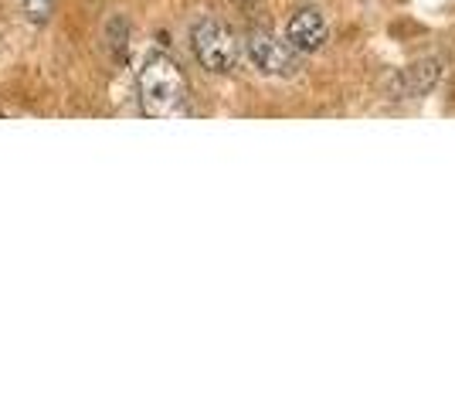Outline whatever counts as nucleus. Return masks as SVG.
Returning <instances> with one entry per match:
<instances>
[{"label": "nucleus", "mask_w": 455, "mask_h": 408, "mask_svg": "<svg viewBox=\"0 0 455 408\" xmlns=\"http://www.w3.org/2000/svg\"><path fill=\"white\" fill-rule=\"evenodd\" d=\"M136 89H140V106H143L147 116L153 119L190 116L188 78H184L180 65L171 55H164V52L147 55L140 76H136Z\"/></svg>", "instance_id": "obj_1"}, {"label": "nucleus", "mask_w": 455, "mask_h": 408, "mask_svg": "<svg viewBox=\"0 0 455 408\" xmlns=\"http://www.w3.org/2000/svg\"><path fill=\"white\" fill-rule=\"evenodd\" d=\"M190 48H194V59L214 76H225L238 65V41L231 35V28L221 24L218 18H204L194 24Z\"/></svg>", "instance_id": "obj_2"}, {"label": "nucleus", "mask_w": 455, "mask_h": 408, "mask_svg": "<svg viewBox=\"0 0 455 408\" xmlns=\"http://www.w3.org/2000/svg\"><path fill=\"white\" fill-rule=\"evenodd\" d=\"M245 52L251 65L262 72V76L289 78L299 72V59H296V48L289 41L275 38L268 31H251L245 38Z\"/></svg>", "instance_id": "obj_3"}, {"label": "nucleus", "mask_w": 455, "mask_h": 408, "mask_svg": "<svg viewBox=\"0 0 455 408\" xmlns=\"http://www.w3.org/2000/svg\"><path fill=\"white\" fill-rule=\"evenodd\" d=\"M326 35H330L326 18H323L320 11H313V7L299 11L296 18L289 20V28H285V41H289L299 55H313V52H320L323 44H326Z\"/></svg>", "instance_id": "obj_4"}, {"label": "nucleus", "mask_w": 455, "mask_h": 408, "mask_svg": "<svg viewBox=\"0 0 455 408\" xmlns=\"http://www.w3.org/2000/svg\"><path fill=\"white\" fill-rule=\"evenodd\" d=\"M58 0H24V18L31 24H48L52 14H55Z\"/></svg>", "instance_id": "obj_5"}]
</instances>
